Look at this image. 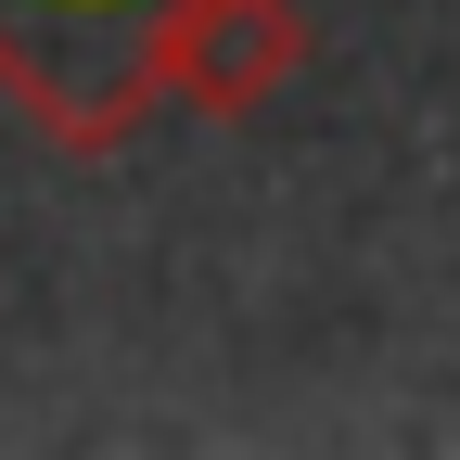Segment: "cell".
I'll use <instances>...</instances> for the list:
<instances>
[{
  "instance_id": "7a4b0ae2",
  "label": "cell",
  "mask_w": 460,
  "mask_h": 460,
  "mask_svg": "<svg viewBox=\"0 0 460 460\" xmlns=\"http://www.w3.org/2000/svg\"><path fill=\"white\" fill-rule=\"evenodd\" d=\"M307 65V13L295 0H180V26H166V102H192V115H256L281 102Z\"/></svg>"
},
{
  "instance_id": "6da1fadb",
  "label": "cell",
  "mask_w": 460,
  "mask_h": 460,
  "mask_svg": "<svg viewBox=\"0 0 460 460\" xmlns=\"http://www.w3.org/2000/svg\"><path fill=\"white\" fill-rule=\"evenodd\" d=\"M180 0H0V90L51 154H115L166 102Z\"/></svg>"
}]
</instances>
